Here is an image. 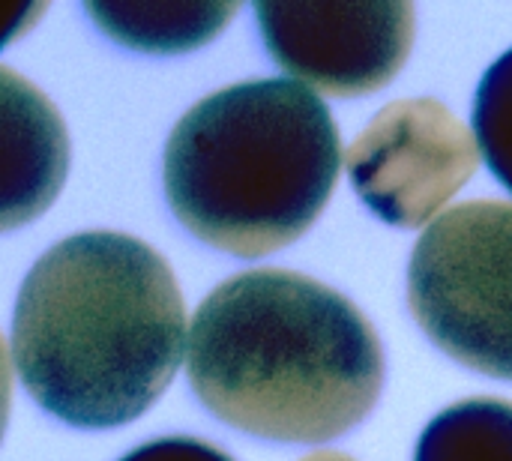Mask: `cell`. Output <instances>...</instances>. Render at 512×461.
I'll use <instances>...</instances> for the list:
<instances>
[{"mask_svg":"<svg viewBox=\"0 0 512 461\" xmlns=\"http://www.w3.org/2000/svg\"><path fill=\"white\" fill-rule=\"evenodd\" d=\"M186 306L165 258L117 231L51 246L24 276L12 363L30 399L75 429L138 420L174 381Z\"/></svg>","mask_w":512,"mask_h":461,"instance_id":"obj_1","label":"cell"},{"mask_svg":"<svg viewBox=\"0 0 512 461\" xmlns=\"http://www.w3.org/2000/svg\"><path fill=\"white\" fill-rule=\"evenodd\" d=\"M186 366L213 417L273 444L348 435L384 387V351L366 315L339 291L276 267L207 294Z\"/></svg>","mask_w":512,"mask_h":461,"instance_id":"obj_2","label":"cell"},{"mask_svg":"<svg viewBox=\"0 0 512 461\" xmlns=\"http://www.w3.org/2000/svg\"><path fill=\"white\" fill-rule=\"evenodd\" d=\"M342 168L339 129L294 78L231 84L195 102L165 144V198L201 243L261 258L300 240Z\"/></svg>","mask_w":512,"mask_h":461,"instance_id":"obj_3","label":"cell"},{"mask_svg":"<svg viewBox=\"0 0 512 461\" xmlns=\"http://www.w3.org/2000/svg\"><path fill=\"white\" fill-rule=\"evenodd\" d=\"M408 303L447 357L512 381V204L468 201L438 216L414 246Z\"/></svg>","mask_w":512,"mask_h":461,"instance_id":"obj_4","label":"cell"},{"mask_svg":"<svg viewBox=\"0 0 512 461\" xmlns=\"http://www.w3.org/2000/svg\"><path fill=\"white\" fill-rule=\"evenodd\" d=\"M468 126L438 99L384 105L348 147L345 168L363 204L393 228L426 225L477 171Z\"/></svg>","mask_w":512,"mask_h":461,"instance_id":"obj_5","label":"cell"},{"mask_svg":"<svg viewBox=\"0 0 512 461\" xmlns=\"http://www.w3.org/2000/svg\"><path fill=\"white\" fill-rule=\"evenodd\" d=\"M261 39L300 84L330 96H366L390 84L414 45V6L360 3H255Z\"/></svg>","mask_w":512,"mask_h":461,"instance_id":"obj_6","label":"cell"},{"mask_svg":"<svg viewBox=\"0 0 512 461\" xmlns=\"http://www.w3.org/2000/svg\"><path fill=\"white\" fill-rule=\"evenodd\" d=\"M3 78L12 84L21 108H15L9 96L3 99L21 117L24 126L21 138L9 132V141L21 144V159H15L21 162V168L12 177H6V201H3V213H6L3 225L12 228L15 222H27L39 216L57 195L66 168V138L54 108L30 84L18 81L9 69H3ZM15 162H9V168H15Z\"/></svg>","mask_w":512,"mask_h":461,"instance_id":"obj_7","label":"cell"},{"mask_svg":"<svg viewBox=\"0 0 512 461\" xmlns=\"http://www.w3.org/2000/svg\"><path fill=\"white\" fill-rule=\"evenodd\" d=\"M234 3H87L90 18L120 45L180 54L207 45L231 21Z\"/></svg>","mask_w":512,"mask_h":461,"instance_id":"obj_8","label":"cell"},{"mask_svg":"<svg viewBox=\"0 0 512 461\" xmlns=\"http://www.w3.org/2000/svg\"><path fill=\"white\" fill-rule=\"evenodd\" d=\"M414 461H512V405L468 399L441 411L420 435Z\"/></svg>","mask_w":512,"mask_h":461,"instance_id":"obj_9","label":"cell"},{"mask_svg":"<svg viewBox=\"0 0 512 461\" xmlns=\"http://www.w3.org/2000/svg\"><path fill=\"white\" fill-rule=\"evenodd\" d=\"M474 135L486 165L512 192V48L489 66L477 87Z\"/></svg>","mask_w":512,"mask_h":461,"instance_id":"obj_10","label":"cell"},{"mask_svg":"<svg viewBox=\"0 0 512 461\" xmlns=\"http://www.w3.org/2000/svg\"><path fill=\"white\" fill-rule=\"evenodd\" d=\"M120 461H234L225 456L222 450H216L207 441H195V438H159L150 441L138 450H132L129 456Z\"/></svg>","mask_w":512,"mask_h":461,"instance_id":"obj_11","label":"cell"},{"mask_svg":"<svg viewBox=\"0 0 512 461\" xmlns=\"http://www.w3.org/2000/svg\"><path fill=\"white\" fill-rule=\"evenodd\" d=\"M300 461H357V459H351V456H345V453L321 450V453H312V456H306V459H300Z\"/></svg>","mask_w":512,"mask_h":461,"instance_id":"obj_12","label":"cell"}]
</instances>
